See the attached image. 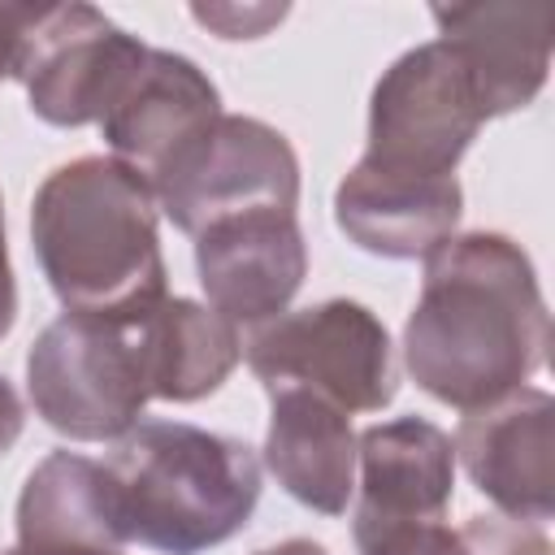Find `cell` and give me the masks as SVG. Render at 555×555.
I'll list each match as a JSON object with an SVG mask.
<instances>
[{"mask_svg":"<svg viewBox=\"0 0 555 555\" xmlns=\"http://www.w3.org/2000/svg\"><path fill=\"white\" fill-rule=\"evenodd\" d=\"M256 555H330L321 542H312V538H286V542H278V546H264V551H256Z\"/></svg>","mask_w":555,"mask_h":555,"instance_id":"obj_24","label":"cell"},{"mask_svg":"<svg viewBox=\"0 0 555 555\" xmlns=\"http://www.w3.org/2000/svg\"><path fill=\"white\" fill-rule=\"evenodd\" d=\"M191 17L217 39H260L286 17V4H191Z\"/></svg>","mask_w":555,"mask_h":555,"instance_id":"obj_20","label":"cell"},{"mask_svg":"<svg viewBox=\"0 0 555 555\" xmlns=\"http://www.w3.org/2000/svg\"><path fill=\"white\" fill-rule=\"evenodd\" d=\"M464 212L460 178H403L356 160L334 186V225L369 256L425 260L455 238Z\"/></svg>","mask_w":555,"mask_h":555,"instance_id":"obj_13","label":"cell"},{"mask_svg":"<svg viewBox=\"0 0 555 555\" xmlns=\"http://www.w3.org/2000/svg\"><path fill=\"white\" fill-rule=\"evenodd\" d=\"M195 273L208 308L230 325H264L291 308L308 278V243L295 212H243L195 234Z\"/></svg>","mask_w":555,"mask_h":555,"instance_id":"obj_10","label":"cell"},{"mask_svg":"<svg viewBox=\"0 0 555 555\" xmlns=\"http://www.w3.org/2000/svg\"><path fill=\"white\" fill-rule=\"evenodd\" d=\"M35 9L39 4H0V82L17 74L22 43H26V30L35 22Z\"/></svg>","mask_w":555,"mask_h":555,"instance_id":"obj_21","label":"cell"},{"mask_svg":"<svg viewBox=\"0 0 555 555\" xmlns=\"http://www.w3.org/2000/svg\"><path fill=\"white\" fill-rule=\"evenodd\" d=\"M264 464L295 503L321 516H343L356 494L351 416L304 386H269Z\"/></svg>","mask_w":555,"mask_h":555,"instance_id":"obj_15","label":"cell"},{"mask_svg":"<svg viewBox=\"0 0 555 555\" xmlns=\"http://www.w3.org/2000/svg\"><path fill=\"white\" fill-rule=\"evenodd\" d=\"M486 126L464 61L442 43H416L395 56L369 95L364 165L403 178H455V165Z\"/></svg>","mask_w":555,"mask_h":555,"instance_id":"obj_7","label":"cell"},{"mask_svg":"<svg viewBox=\"0 0 555 555\" xmlns=\"http://www.w3.org/2000/svg\"><path fill=\"white\" fill-rule=\"evenodd\" d=\"M26 395L35 416L74 442H121L143 408L147 382L134 321L61 312L26 351Z\"/></svg>","mask_w":555,"mask_h":555,"instance_id":"obj_4","label":"cell"},{"mask_svg":"<svg viewBox=\"0 0 555 555\" xmlns=\"http://www.w3.org/2000/svg\"><path fill=\"white\" fill-rule=\"evenodd\" d=\"M22 429H26V408H22V395L13 390V382L0 373V460L17 447V438H22Z\"/></svg>","mask_w":555,"mask_h":555,"instance_id":"obj_22","label":"cell"},{"mask_svg":"<svg viewBox=\"0 0 555 555\" xmlns=\"http://www.w3.org/2000/svg\"><path fill=\"white\" fill-rule=\"evenodd\" d=\"M360 555H473L464 533L434 520H351Z\"/></svg>","mask_w":555,"mask_h":555,"instance_id":"obj_18","label":"cell"},{"mask_svg":"<svg viewBox=\"0 0 555 555\" xmlns=\"http://www.w3.org/2000/svg\"><path fill=\"white\" fill-rule=\"evenodd\" d=\"M147 182L156 208L191 238L225 217L299 208V156L291 139L243 113L208 121Z\"/></svg>","mask_w":555,"mask_h":555,"instance_id":"obj_6","label":"cell"},{"mask_svg":"<svg viewBox=\"0 0 555 555\" xmlns=\"http://www.w3.org/2000/svg\"><path fill=\"white\" fill-rule=\"evenodd\" d=\"M134 343L143 360L147 399L165 403L208 399L243 360L238 325L186 295H165L152 312H143L134 321Z\"/></svg>","mask_w":555,"mask_h":555,"instance_id":"obj_17","label":"cell"},{"mask_svg":"<svg viewBox=\"0 0 555 555\" xmlns=\"http://www.w3.org/2000/svg\"><path fill=\"white\" fill-rule=\"evenodd\" d=\"M551 425H555V399L542 386H520L460 416V429L451 438L455 464H464L468 481L499 507V516L520 525L551 520L555 512Z\"/></svg>","mask_w":555,"mask_h":555,"instance_id":"obj_9","label":"cell"},{"mask_svg":"<svg viewBox=\"0 0 555 555\" xmlns=\"http://www.w3.org/2000/svg\"><path fill=\"white\" fill-rule=\"evenodd\" d=\"M217 117H221L217 82L191 56L169 48H147L134 78L100 117V134L108 143V156L152 178L186 139H195Z\"/></svg>","mask_w":555,"mask_h":555,"instance_id":"obj_12","label":"cell"},{"mask_svg":"<svg viewBox=\"0 0 555 555\" xmlns=\"http://www.w3.org/2000/svg\"><path fill=\"white\" fill-rule=\"evenodd\" d=\"M4 555H26V551H17V546H13V551H4Z\"/></svg>","mask_w":555,"mask_h":555,"instance_id":"obj_25","label":"cell"},{"mask_svg":"<svg viewBox=\"0 0 555 555\" xmlns=\"http://www.w3.org/2000/svg\"><path fill=\"white\" fill-rule=\"evenodd\" d=\"M356 520H434L455 490L451 434L425 416L377 421L356 434Z\"/></svg>","mask_w":555,"mask_h":555,"instance_id":"obj_16","label":"cell"},{"mask_svg":"<svg viewBox=\"0 0 555 555\" xmlns=\"http://www.w3.org/2000/svg\"><path fill=\"white\" fill-rule=\"evenodd\" d=\"M438 39L464 61L486 121L520 113L538 100L551 74L555 9L542 0H486L429 9Z\"/></svg>","mask_w":555,"mask_h":555,"instance_id":"obj_11","label":"cell"},{"mask_svg":"<svg viewBox=\"0 0 555 555\" xmlns=\"http://www.w3.org/2000/svg\"><path fill=\"white\" fill-rule=\"evenodd\" d=\"M147 173L117 156L56 165L30 199V243L65 312L139 321L169 295Z\"/></svg>","mask_w":555,"mask_h":555,"instance_id":"obj_2","label":"cell"},{"mask_svg":"<svg viewBox=\"0 0 555 555\" xmlns=\"http://www.w3.org/2000/svg\"><path fill=\"white\" fill-rule=\"evenodd\" d=\"M126 538L160 555L230 542L260 503V455L186 421H139L108 460Z\"/></svg>","mask_w":555,"mask_h":555,"instance_id":"obj_3","label":"cell"},{"mask_svg":"<svg viewBox=\"0 0 555 555\" xmlns=\"http://www.w3.org/2000/svg\"><path fill=\"white\" fill-rule=\"evenodd\" d=\"M13 520L26 555H121L130 542L108 464L78 451H52L26 473Z\"/></svg>","mask_w":555,"mask_h":555,"instance_id":"obj_14","label":"cell"},{"mask_svg":"<svg viewBox=\"0 0 555 555\" xmlns=\"http://www.w3.org/2000/svg\"><path fill=\"white\" fill-rule=\"evenodd\" d=\"M460 533L473 555H555L542 525H520L507 516H473Z\"/></svg>","mask_w":555,"mask_h":555,"instance_id":"obj_19","label":"cell"},{"mask_svg":"<svg viewBox=\"0 0 555 555\" xmlns=\"http://www.w3.org/2000/svg\"><path fill=\"white\" fill-rule=\"evenodd\" d=\"M17 321V282H13V264H9V238H4V199H0V338L13 330Z\"/></svg>","mask_w":555,"mask_h":555,"instance_id":"obj_23","label":"cell"},{"mask_svg":"<svg viewBox=\"0 0 555 555\" xmlns=\"http://www.w3.org/2000/svg\"><path fill=\"white\" fill-rule=\"evenodd\" d=\"M147 43L91 4H39L22 43L17 82L39 121L74 130L100 126L121 87L143 65Z\"/></svg>","mask_w":555,"mask_h":555,"instance_id":"obj_8","label":"cell"},{"mask_svg":"<svg viewBox=\"0 0 555 555\" xmlns=\"http://www.w3.org/2000/svg\"><path fill=\"white\" fill-rule=\"evenodd\" d=\"M243 360L260 386H304L351 412H382L399 390L395 343L360 299H321L256 325Z\"/></svg>","mask_w":555,"mask_h":555,"instance_id":"obj_5","label":"cell"},{"mask_svg":"<svg viewBox=\"0 0 555 555\" xmlns=\"http://www.w3.org/2000/svg\"><path fill=\"white\" fill-rule=\"evenodd\" d=\"M546 334L551 317L529 251L499 230H473L425 256L403 325V369L429 399L473 412L529 386Z\"/></svg>","mask_w":555,"mask_h":555,"instance_id":"obj_1","label":"cell"}]
</instances>
